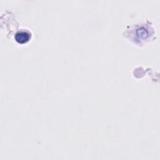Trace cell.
Wrapping results in <instances>:
<instances>
[{"label":"cell","instance_id":"7a4b0ae2","mask_svg":"<svg viewBox=\"0 0 160 160\" xmlns=\"http://www.w3.org/2000/svg\"><path fill=\"white\" fill-rule=\"evenodd\" d=\"M137 34L139 37L142 38H144L148 36V32L146 31V30L145 29L142 28L139 29L137 31Z\"/></svg>","mask_w":160,"mask_h":160},{"label":"cell","instance_id":"6da1fadb","mask_svg":"<svg viewBox=\"0 0 160 160\" xmlns=\"http://www.w3.org/2000/svg\"><path fill=\"white\" fill-rule=\"evenodd\" d=\"M15 40L19 44H25L31 39V34L27 31H19L16 32L14 36Z\"/></svg>","mask_w":160,"mask_h":160}]
</instances>
